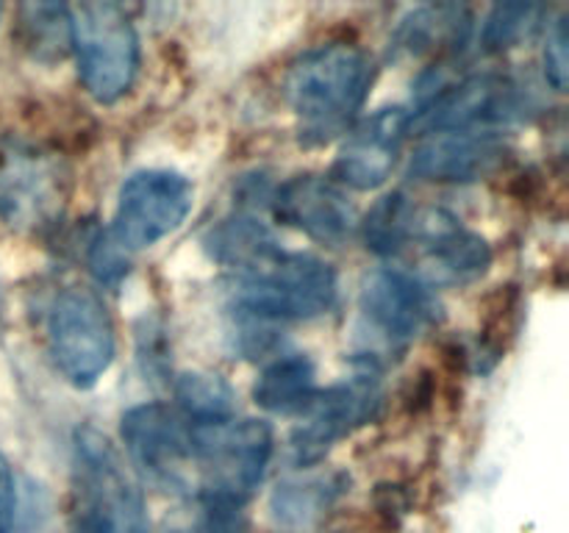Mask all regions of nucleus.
<instances>
[{
	"label": "nucleus",
	"mask_w": 569,
	"mask_h": 533,
	"mask_svg": "<svg viewBox=\"0 0 569 533\" xmlns=\"http://www.w3.org/2000/svg\"><path fill=\"white\" fill-rule=\"evenodd\" d=\"M361 316L389 344H409L439 320V300L426 281L403 270H376L361 283Z\"/></svg>",
	"instance_id": "9b49d317"
},
{
	"label": "nucleus",
	"mask_w": 569,
	"mask_h": 533,
	"mask_svg": "<svg viewBox=\"0 0 569 533\" xmlns=\"http://www.w3.org/2000/svg\"><path fill=\"white\" fill-rule=\"evenodd\" d=\"M194 187L176 170H139L122 183L111 237L131 253L170 237L187 220Z\"/></svg>",
	"instance_id": "6e6552de"
},
{
	"label": "nucleus",
	"mask_w": 569,
	"mask_h": 533,
	"mask_svg": "<svg viewBox=\"0 0 569 533\" xmlns=\"http://www.w3.org/2000/svg\"><path fill=\"white\" fill-rule=\"evenodd\" d=\"M411 114L400 105L381 109L372 117L350 128L342 150L331 167V181L337 187L370 192L387 183L400 159L406 137H409Z\"/></svg>",
	"instance_id": "ddd939ff"
},
{
	"label": "nucleus",
	"mask_w": 569,
	"mask_h": 533,
	"mask_svg": "<svg viewBox=\"0 0 569 533\" xmlns=\"http://www.w3.org/2000/svg\"><path fill=\"white\" fill-rule=\"evenodd\" d=\"M206 516L194 527L187 531H170V533H244L242 511L231 509H214V505H203Z\"/></svg>",
	"instance_id": "c85d7f7f"
},
{
	"label": "nucleus",
	"mask_w": 569,
	"mask_h": 533,
	"mask_svg": "<svg viewBox=\"0 0 569 533\" xmlns=\"http://www.w3.org/2000/svg\"><path fill=\"white\" fill-rule=\"evenodd\" d=\"M137 353L144 378L164 381L167 372H170V342H167L164 328L159 322L144 320V328L137 331Z\"/></svg>",
	"instance_id": "a878e982"
},
{
	"label": "nucleus",
	"mask_w": 569,
	"mask_h": 533,
	"mask_svg": "<svg viewBox=\"0 0 569 533\" xmlns=\"http://www.w3.org/2000/svg\"><path fill=\"white\" fill-rule=\"evenodd\" d=\"M206 250L220 264L244 272L259 264V261L270 259L281 248H278L276 237H272L264 222L250 214H237L220 220L211 228L209 237H206Z\"/></svg>",
	"instance_id": "aec40b11"
},
{
	"label": "nucleus",
	"mask_w": 569,
	"mask_h": 533,
	"mask_svg": "<svg viewBox=\"0 0 569 533\" xmlns=\"http://www.w3.org/2000/svg\"><path fill=\"white\" fill-rule=\"evenodd\" d=\"M376 81V61L348 42L320 44L292 61L287 100L300 122V142L326 144L353 128Z\"/></svg>",
	"instance_id": "f257e3e1"
},
{
	"label": "nucleus",
	"mask_w": 569,
	"mask_h": 533,
	"mask_svg": "<svg viewBox=\"0 0 569 533\" xmlns=\"http://www.w3.org/2000/svg\"><path fill=\"white\" fill-rule=\"evenodd\" d=\"M470 33V14L459 6H422L411 9L400 20L398 31L392 37V50L398 56H422L437 44L461 48Z\"/></svg>",
	"instance_id": "a211bd4d"
},
{
	"label": "nucleus",
	"mask_w": 569,
	"mask_h": 533,
	"mask_svg": "<svg viewBox=\"0 0 569 533\" xmlns=\"http://www.w3.org/2000/svg\"><path fill=\"white\" fill-rule=\"evenodd\" d=\"M509 155L495 131L431 133L411 155V175L433 183H470L500 170Z\"/></svg>",
	"instance_id": "dca6fc26"
},
{
	"label": "nucleus",
	"mask_w": 569,
	"mask_h": 533,
	"mask_svg": "<svg viewBox=\"0 0 569 533\" xmlns=\"http://www.w3.org/2000/svg\"><path fill=\"white\" fill-rule=\"evenodd\" d=\"M383 405L381 378H378L376 361H367L353 378L317 392L303 420L289 436V453L295 466H311L328 455V450L356 428L376 420Z\"/></svg>",
	"instance_id": "0eeeda50"
},
{
	"label": "nucleus",
	"mask_w": 569,
	"mask_h": 533,
	"mask_svg": "<svg viewBox=\"0 0 569 533\" xmlns=\"http://www.w3.org/2000/svg\"><path fill=\"white\" fill-rule=\"evenodd\" d=\"M48 531V500L44 492L28 483L26 494H17V509L6 533H44Z\"/></svg>",
	"instance_id": "cd10ccee"
},
{
	"label": "nucleus",
	"mask_w": 569,
	"mask_h": 533,
	"mask_svg": "<svg viewBox=\"0 0 569 533\" xmlns=\"http://www.w3.org/2000/svg\"><path fill=\"white\" fill-rule=\"evenodd\" d=\"M48 350L64 381L92 389L117 353L114 322L103 300L89 289H64L50 305Z\"/></svg>",
	"instance_id": "423d86ee"
},
{
	"label": "nucleus",
	"mask_w": 569,
	"mask_h": 533,
	"mask_svg": "<svg viewBox=\"0 0 569 533\" xmlns=\"http://www.w3.org/2000/svg\"><path fill=\"white\" fill-rule=\"evenodd\" d=\"M176 400L181 405L183 416L192 425L189 428H211L226 425L237 414V394L211 372H183L176 381Z\"/></svg>",
	"instance_id": "412c9836"
},
{
	"label": "nucleus",
	"mask_w": 569,
	"mask_h": 533,
	"mask_svg": "<svg viewBox=\"0 0 569 533\" xmlns=\"http://www.w3.org/2000/svg\"><path fill=\"white\" fill-rule=\"evenodd\" d=\"M339 278L328 261L311 253H272L237 272L233 300L250 320L295 322L328 314L337 303Z\"/></svg>",
	"instance_id": "7ed1b4c3"
},
{
	"label": "nucleus",
	"mask_w": 569,
	"mask_h": 533,
	"mask_svg": "<svg viewBox=\"0 0 569 533\" xmlns=\"http://www.w3.org/2000/svg\"><path fill=\"white\" fill-rule=\"evenodd\" d=\"M417 205L409 194L392 192L378 200L367 220L361 222L367 250L378 255H395L411 244V228H415Z\"/></svg>",
	"instance_id": "5701e85b"
},
{
	"label": "nucleus",
	"mask_w": 569,
	"mask_h": 533,
	"mask_svg": "<svg viewBox=\"0 0 569 533\" xmlns=\"http://www.w3.org/2000/svg\"><path fill=\"white\" fill-rule=\"evenodd\" d=\"M70 26L83 89L98 103H117L137 81V28L114 3H81L70 11Z\"/></svg>",
	"instance_id": "39448f33"
},
{
	"label": "nucleus",
	"mask_w": 569,
	"mask_h": 533,
	"mask_svg": "<svg viewBox=\"0 0 569 533\" xmlns=\"http://www.w3.org/2000/svg\"><path fill=\"white\" fill-rule=\"evenodd\" d=\"M192 459L200 466V500L214 509L242 511L264 481L272 459V428L264 420L189 428Z\"/></svg>",
	"instance_id": "20e7f679"
},
{
	"label": "nucleus",
	"mask_w": 569,
	"mask_h": 533,
	"mask_svg": "<svg viewBox=\"0 0 569 533\" xmlns=\"http://www.w3.org/2000/svg\"><path fill=\"white\" fill-rule=\"evenodd\" d=\"M20 42L33 59L59 61L72 50L70 9L61 3H26L20 6Z\"/></svg>",
	"instance_id": "4be33fe9"
},
{
	"label": "nucleus",
	"mask_w": 569,
	"mask_h": 533,
	"mask_svg": "<svg viewBox=\"0 0 569 533\" xmlns=\"http://www.w3.org/2000/svg\"><path fill=\"white\" fill-rule=\"evenodd\" d=\"M350 477L345 472H328V475L292 477V481L278 483L272 492L270 509L281 525L303 527L320 520L333 503L345 494Z\"/></svg>",
	"instance_id": "6ab92c4d"
},
{
	"label": "nucleus",
	"mask_w": 569,
	"mask_h": 533,
	"mask_svg": "<svg viewBox=\"0 0 569 533\" xmlns=\"http://www.w3.org/2000/svg\"><path fill=\"white\" fill-rule=\"evenodd\" d=\"M76 533H150L144 497L109 439L83 425L72 439Z\"/></svg>",
	"instance_id": "f03ea898"
},
{
	"label": "nucleus",
	"mask_w": 569,
	"mask_h": 533,
	"mask_svg": "<svg viewBox=\"0 0 569 533\" xmlns=\"http://www.w3.org/2000/svg\"><path fill=\"white\" fill-rule=\"evenodd\" d=\"M272 211L289 228L322 244H342L356 231V209L331 178L295 175L272 194Z\"/></svg>",
	"instance_id": "2eb2a0df"
},
{
	"label": "nucleus",
	"mask_w": 569,
	"mask_h": 533,
	"mask_svg": "<svg viewBox=\"0 0 569 533\" xmlns=\"http://www.w3.org/2000/svg\"><path fill=\"white\" fill-rule=\"evenodd\" d=\"M545 78L556 92H565L569 78V26L567 14H559L545 39Z\"/></svg>",
	"instance_id": "bb28decb"
},
{
	"label": "nucleus",
	"mask_w": 569,
	"mask_h": 533,
	"mask_svg": "<svg viewBox=\"0 0 569 533\" xmlns=\"http://www.w3.org/2000/svg\"><path fill=\"white\" fill-rule=\"evenodd\" d=\"M64 178L56 161L22 142H0V217L37 228L61 211Z\"/></svg>",
	"instance_id": "9d476101"
},
{
	"label": "nucleus",
	"mask_w": 569,
	"mask_h": 533,
	"mask_svg": "<svg viewBox=\"0 0 569 533\" xmlns=\"http://www.w3.org/2000/svg\"><path fill=\"white\" fill-rule=\"evenodd\" d=\"M317 392L320 389H317L315 361L303 353L281 355L267 364L253 383L256 405L283 416L303 414Z\"/></svg>",
	"instance_id": "f3484780"
},
{
	"label": "nucleus",
	"mask_w": 569,
	"mask_h": 533,
	"mask_svg": "<svg viewBox=\"0 0 569 533\" xmlns=\"http://www.w3.org/2000/svg\"><path fill=\"white\" fill-rule=\"evenodd\" d=\"M411 242L422 244V272L431 283L461 286L487 275L492 248L476 231H467L450 211L417 209Z\"/></svg>",
	"instance_id": "f8f14e48"
},
{
	"label": "nucleus",
	"mask_w": 569,
	"mask_h": 533,
	"mask_svg": "<svg viewBox=\"0 0 569 533\" xmlns=\"http://www.w3.org/2000/svg\"><path fill=\"white\" fill-rule=\"evenodd\" d=\"M542 20V6L537 3H498L487 14L481 28L483 53H506L531 37Z\"/></svg>",
	"instance_id": "b1692460"
},
{
	"label": "nucleus",
	"mask_w": 569,
	"mask_h": 533,
	"mask_svg": "<svg viewBox=\"0 0 569 533\" xmlns=\"http://www.w3.org/2000/svg\"><path fill=\"white\" fill-rule=\"evenodd\" d=\"M17 494H20V489H17L14 472H11L6 455L0 453V533L9 531V522L17 509Z\"/></svg>",
	"instance_id": "c756f323"
},
{
	"label": "nucleus",
	"mask_w": 569,
	"mask_h": 533,
	"mask_svg": "<svg viewBox=\"0 0 569 533\" xmlns=\"http://www.w3.org/2000/svg\"><path fill=\"white\" fill-rule=\"evenodd\" d=\"M517 83L498 72L470 76L453 87H439L420 103V111L409 120V131H492V125L515 120L520 114Z\"/></svg>",
	"instance_id": "1a4fd4ad"
},
{
	"label": "nucleus",
	"mask_w": 569,
	"mask_h": 533,
	"mask_svg": "<svg viewBox=\"0 0 569 533\" xmlns=\"http://www.w3.org/2000/svg\"><path fill=\"white\" fill-rule=\"evenodd\" d=\"M89 270L100 286H117L128 275V250L111 233H98L89 242Z\"/></svg>",
	"instance_id": "393cba45"
},
{
	"label": "nucleus",
	"mask_w": 569,
	"mask_h": 533,
	"mask_svg": "<svg viewBox=\"0 0 569 533\" xmlns=\"http://www.w3.org/2000/svg\"><path fill=\"white\" fill-rule=\"evenodd\" d=\"M120 433L133 464L144 475L164 486H181L183 466L192 461V439L176 411L161 403L133 405L122 414Z\"/></svg>",
	"instance_id": "4468645a"
}]
</instances>
